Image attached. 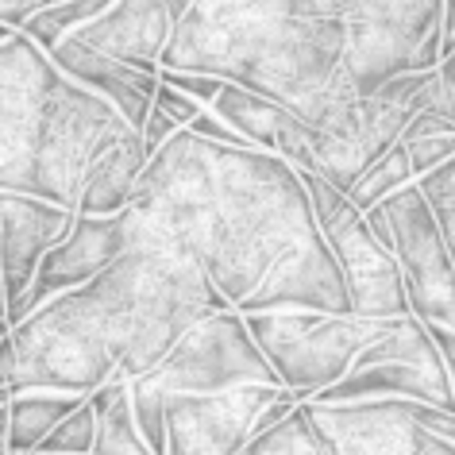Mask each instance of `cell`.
<instances>
[{
    "label": "cell",
    "mask_w": 455,
    "mask_h": 455,
    "mask_svg": "<svg viewBox=\"0 0 455 455\" xmlns=\"http://www.w3.org/2000/svg\"><path fill=\"white\" fill-rule=\"evenodd\" d=\"M120 224L128 247L186 255L243 316H351L344 275L321 235L309 186L278 155L178 132L147 158Z\"/></svg>",
    "instance_id": "cell-1"
},
{
    "label": "cell",
    "mask_w": 455,
    "mask_h": 455,
    "mask_svg": "<svg viewBox=\"0 0 455 455\" xmlns=\"http://www.w3.org/2000/svg\"><path fill=\"white\" fill-rule=\"evenodd\" d=\"M232 309L186 255L128 247L82 290L39 305L16 324L12 394L89 397L112 379L151 374L197 321Z\"/></svg>",
    "instance_id": "cell-2"
},
{
    "label": "cell",
    "mask_w": 455,
    "mask_h": 455,
    "mask_svg": "<svg viewBox=\"0 0 455 455\" xmlns=\"http://www.w3.org/2000/svg\"><path fill=\"white\" fill-rule=\"evenodd\" d=\"M344 54L339 0H193L163 51V70L251 89L316 128L355 100Z\"/></svg>",
    "instance_id": "cell-3"
},
{
    "label": "cell",
    "mask_w": 455,
    "mask_h": 455,
    "mask_svg": "<svg viewBox=\"0 0 455 455\" xmlns=\"http://www.w3.org/2000/svg\"><path fill=\"white\" fill-rule=\"evenodd\" d=\"M128 124L24 31L0 43V189L77 212L85 174Z\"/></svg>",
    "instance_id": "cell-4"
},
{
    "label": "cell",
    "mask_w": 455,
    "mask_h": 455,
    "mask_svg": "<svg viewBox=\"0 0 455 455\" xmlns=\"http://www.w3.org/2000/svg\"><path fill=\"white\" fill-rule=\"evenodd\" d=\"M263 359L275 367L278 382L298 397L313 402L355 367V359L374 339L390 332L394 321H363L332 313H255L243 316Z\"/></svg>",
    "instance_id": "cell-5"
},
{
    "label": "cell",
    "mask_w": 455,
    "mask_h": 455,
    "mask_svg": "<svg viewBox=\"0 0 455 455\" xmlns=\"http://www.w3.org/2000/svg\"><path fill=\"white\" fill-rule=\"evenodd\" d=\"M367 224L379 235V243L397 259L409 309L417 321L448 324L455 316V259L417 181L382 201L379 209H371Z\"/></svg>",
    "instance_id": "cell-6"
},
{
    "label": "cell",
    "mask_w": 455,
    "mask_h": 455,
    "mask_svg": "<svg viewBox=\"0 0 455 455\" xmlns=\"http://www.w3.org/2000/svg\"><path fill=\"white\" fill-rule=\"evenodd\" d=\"M371 397H402L455 413V386L448 374L436 339L428 324L417 316H402L390 324V332L363 351L344 379L316 394L313 402H371Z\"/></svg>",
    "instance_id": "cell-7"
},
{
    "label": "cell",
    "mask_w": 455,
    "mask_h": 455,
    "mask_svg": "<svg viewBox=\"0 0 455 455\" xmlns=\"http://www.w3.org/2000/svg\"><path fill=\"white\" fill-rule=\"evenodd\" d=\"M301 181L309 186L321 235L332 247L339 275H344L351 316H363V321H402V316H413L397 259L379 243L367 216L347 201V193L332 189L328 181L313 174H301Z\"/></svg>",
    "instance_id": "cell-8"
},
{
    "label": "cell",
    "mask_w": 455,
    "mask_h": 455,
    "mask_svg": "<svg viewBox=\"0 0 455 455\" xmlns=\"http://www.w3.org/2000/svg\"><path fill=\"white\" fill-rule=\"evenodd\" d=\"M443 59V0H394L386 12L347 24L344 77L374 97L397 74H432Z\"/></svg>",
    "instance_id": "cell-9"
},
{
    "label": "cell",
    "mask_w": 455,
    "mask_h": 455,
    "mask_svg": "<svg viewBox=\"0 0 455 455\" xmlns=\"http://www.w3.org/2000/svg\"><path fill=\"white\" fill-rule=\"evenodd\" d=\"M151 379L163 394H224L240 386H282L263 359L243 313L224 309L197 321L158 363Z\"/></svg>",
    "instance_id": "cell-10"
},
{
    "label": "cell",
    "mask_w": 455,
    "mask_h": 455,
    "mask_svg": "<svg viewBox=\"0 0 455 455\" xmlns=\"http://www.w3.org/2000/svg\"><path fill=\"white\" fill-rule=\"evenodd\" d=\"M309 413L332 455H425L440 436L432 432L440 409L402 402V397H371V402H309Z\"/></svg>",
    "instance_id": "cell-11"
},
{
    "label": "cell",
    "mask_w": 455,
    "mask_h": 455,
    "mask_svg": "<svg viewBox=\"0 0 455 455\" xmlns=\"http://www.w3.org/2000/svg\"><path fill=\"white\" fill-rule=\"evenodd\" d=\"M409 120H413L409 108L386 105L379 97L347 100L324 124L309 128L313 178L328 181L339 193H351V186L363 178V170L379 163L390 147H397Z\"/></svg>",
    "instance_id": "cell-12"
},
{
    "label": "cell",
    "mask_w": 455,
    "mask_h": 455,
    "mask_svg": "<svg viewBox=\"0 0 455 455\" xmlns=\"http://www.w3.org/2000/svg\"><path fill=\"white\" fill-rule=\"evenodd\" d=\"M286 386H240L224 394H166V455H243L259 413Z\"/></svg>",
    "instance_id": "cell-13"
},
{
    "label": "cell",
    "mask_w": 455,
    "mask_h": 455,
    "mask_svg": "<svg viewBox=\"0 0 455 455\" xmlns=\"http://www.w3.org/2000/svg\"><path fill=\"white\" fill-rule=\"evenodd\" d=\"M77 212L28 193L0 189V282L8 293V321H24V298L36 282L43 255L74 232Z\"/></svg>",
    "instance_id": "cell-14"
},
{
    "label": "cell",
    "mask_w": 455,
    "mask_h": 455,
    "mask_svg": "<svg viewBox=\"0 0 455 455\" xmlns=\"http://www.w3.org/2000/svg\"><path fill=\"white\" fill-rule=\"evenodd\" d=\"M189 8L193 0H116L105 16L77 28L74 36L132 70L158 77L163 51L170 47V36Z\"/></svg>",
    "instance_id": "cell-15"
},
{
    "label": "cell",
    "mask_w": 455,
    "mask_h": 455,
    "mask_svg": "<svg viewBox=\"0 0 455 455\" xmlns=\"http://www.w3.org/2000/svg\"><path fill=\"white\" fill-rule=\"evenodd\" d=\"M124 251H128V235H124L120 216H82L77 212L74 232L43 255L36 282H31V290L24 298V316H31L39 305L62 298V293L89 286V282L105 275Z\"/></svg>",
    "instance_id": "cell-16"
},
{
    "label": "cell",
    "mask_w": 455,
    "mask_h": 455,
    "mask_svg": "<svg viewBox=\"0 0 455 455\" xmlns=\"http://www.w3.org/2000/svg\"><path fill=\"white\" fill-rule=\"evenodd\" d=\"M47 54H51V62L70 77V82H77L93 97L105 100V105L116 108L120 120L128 124V128L140 132L147 124V112H151L158 77L140 74V70H132V66L108 59V54L85 47L77 36H66L59 47H51Z\"/></svg>",
    "instance_id": "cell-17"
},
{
    "label": "cell",
    "mask_w": 455,
    "mask_h": 455,
    "mask_svg": "<svg viewBox=\"0 0 455 455\" xmlns=\"http://www.w3.org/2000/svg\"><path fill=\"white\" fill-rule=\"evenodd\" d=\"M143 166H147V151H143L140 132L120 128L105 143V151L93 158V166H89L77 212L82 216H120L132 204V193L143 178Z\"/></svg>",
    "instance_id": "cell-18"
},
{
    "label": "cell",
    "mask_w": 455,
    "mask_h": 455,
    "mask_svg": "<svg viewBox=\"0 0 455 455\" xmlns=\"http://www.w3.org/2000/svg\"><path fill=\"white\" fill-rule=\"evenodd\" d=\"M77 394H54V390H28L16 394L8 405V451L12 455H36L39 443L62 425L66 417L82 405Z\"/></svg>",
    "instance_id": "cell-19"
},
{
    "label": "cell",
    "mask_w": 455,
    "mask_h": 455,
    "mask_svg": "<svg viewBox=\"0 0 455 455\" xmlns=\"http://www.w3.org/2000/svg\"><path fill=\"white\" fill-rule=\"evenodd\" d=\"M212 116H220L232 132H240L255 151H267L275 155L278 147V128L286 120V108L275 105V100L251 93V89H240V85H224L220 97L212 100Z\"/></svg>",
    "instance_id": "cell-20"
},
{
    "label": "cell",
    "mask_w": 455,
    "mask_h": 455,
    "mask_svg": "<svg viewBox=\"0 0 455 455\" xmlns=\"http://www.w3.org/2000/svg\"><path fill=\"white\" fill-rule=\"evenodd\" d=\"M89 405L97 413V440L93 455H155L147 448V440L135 428L132 402H128V382L112 379L100 386L97 394H89Z\"/></svg>",
    "instance_id": "cell-21"
},
{
    "label": "cell",
    "mask_w": 455,
    "mask_h": 455,
    "mask_svg": "<svg viewBox=\"0 0 455 455\" xmlns=\"http://www.w3.org/2000/svg\"><path fill=\"white\" fill-rule=\"evenodd\" d=\"M402 151L409 155L413 178L420 181L432 170H440L443 163L455 158V124L448 116H432V112H417L402 132Z\"/></svg>",
    "instance_id": "cell-22"
},
{
    "label": "cell",
    "mask_w": 455,
    "mask_h": 455,
    "mask_svg": "<svg viewBox=\"0 0 455 455\" xmlns=\"http://www.w3.org/2000/svg\"><path fill=\"white\" fill-rule=\"evenodd\" d=\"M243 455H332V443L316 428L309 402H301L286 420H278L270 432L247 443Z\"/></svg>",
    "instance_id": "cell-23"
},
{
    "label": "cell",
    "mask_w": 455,
    "mask_h": 455,
    "mask_svg": "<svg viewBox=\"0 0 455 455\" xmlns=\"http://www.w3.org/2000/svg\"><path fill=\"white\" fill-rule=\"evenodd\" d=\"M413 166H409V155L402 151V143L390 147L379 163H371L367 170H363V178L351 186L347 201L355 204V209L367 216L371 209H379L382 201H390L394 193H402L405 186H413Z\"/></svg>",
    "instance_id": "cell-24"
},
{
    "label": "cell",
    "mask_w": 455,
    "mask_h": 455,
    "mask_svg": "<svg viewBox=\"0 0 455 455\" xmlns=\"http://www.w3.org/2000/svg\"><path fill=\"white\" fill-rule=\"evenodd\" d=\"M128 402H132L135 428L147 440V448L155 455H166V394L151 379H135L128 382Z\"/></svg>",
    "instance_id": "cell-25"
},
{
    "label": "cell",
    "mask_w": 455,
    "mask_h": 455,
    "mask_svg": "<svg viewBox=\"0 0 455 455\" xmlns=\"http://www.w3.org/2000/svg\"><path fill=\"white\" fill-rule=\"evenodd\" d=\"M97 440V413L89 405V397L39 443V455H93Z\"/></svg>",
    "instance_id": "cell-26"
},
{
    "label": "cell",
    "mask_w": 455,
    "mask_h": 455,
    "mask_svg": "<svg viewBox=\"0 0 455 455\" xmlns=\"http://www.w3.org/2000/svg\"><path fill=\"white\" fill-rule=\"evenodd\" d=\"M417 186H420V193H425V201L432 204V212H436L443 235H448L451 259H455V158L443 163L440 170H432V174H425Z\"/></svg>",
    "instance_id": "cell-27"
},
{
    "label": "cell",
    "mask_w": 455,
    "mask_h": 455,
    "mask_svg": "<svg viewBox=\"0 0 455 455\" xmlns=\"http://www.w3.org/2000/svg\"><path fill=\"white\" fill-rule=\"evenodd\" d=\"M158 82L178 89V93H186L189 100H197L201 108H212V100L220 97V89L228 82L220 77H209V74H186V70H158Z\"/></svg>",
    "instance_id": "cell-28"
},
{
    "label": "cell",
    "mask_w": 455,
    "mask_h": 455,
    "mask_svg": "<svg viewBox=\"0 0 455 455\" xmlns=\"http://www.w3.org/2000/svg\"><path fill=\"white\" fill-rule=\"evenodd\" d=\"M151 105H155L158 112H166V116L174 120L181 132H189V128H193V120H197L201 112H209V108H201L197 100H189L186 93H178V89H170V85H163V82H158Z\"/></svg>",
    "instance_id": "cell-29"
},
{
    "label": "cell",
    "mask_w": 455,
    "mask_h": 455,
    "mask_svg": "<svg viewBox=\"0 0 455 455\" xmlns=\"http://www.w3.org/2000/svg\"><path fill=\"white\" fill-rule=\"evenodd\" d=\"M432 74H436V70H432ZM432 74H397V77H390V82H386V85H382L374 97L386 100V105L409 108V105H413V97H417L420 89L428 85V77H432Z\"/></svg>",
    "instance_id": "cell-30"
},
{
    "label": "cell",
    "mask_w": 455,
    "mask_h": 455,
    "mask_svg": "<svg viewBox=\"0 0 455 455\" xmlns=\"http://www.w3.org/2000/svg\"><path fill=\"white\" fill-rule=\"evenodd\" d=\"M181 128H178V124L174 120H170L166 116V112H158L155 105H151V112H147V124H143V128H140V140H143V151H147V158H151V155H158V151H163V147L170 143V140H174V135H178Z\"/></svg>",
    "instance_id": "cell-31"
},
{
    "label": "cell",
    "mask_w": 455,
    "mask_h": 455,
    "mask_svg": "<svg viewBox=\"0 0 455 455\" xmlns=\"http://www.w3.org/2000/svg\"><path fill=\"white\" fill-rule=\"evenodd\" d=\"M197 140H209V143H220V147H251L243 140L240 132H232L220 116H212V112H201L197 120H193V128H189Z\"/></svg>",
    "instance_id": "cell-32"
},
{
    "label": "cell",
    "mask_w": 455,
    "mask_h": 455,
    "mask_svg": "<svg viewBox=\"0 0 455 455\" xmlns=\"http://www.w3.org/2000/svg\"><path fill=\"white\" fill-rule=\"evenodd\" d=\"M43 8H51L47 0H0V24L8 31H24Z\"/></svg>",
    "instance_id": "cell-33"
},
{
    "label": "cell",
    "mask_w": 455,
    "mask_h": 455,
    "mask_svg": "<svg viewBox=\"0 0 455 455\" xmlns=\"http://www.w3.org/2000/svg\"><path fill=\"white\" fill-rule=\"evenodd\" d=\"M436 82H440V97H443V116L455 124V47L443 51V59L436 66Z\"/></svg>",
    "instance_id": "cell-34"
},
{
    "label": "cell",
    "mask_w": 455,
    "mask_h": 455,
    "mask_svg": "<svg viewBox=\"0 0 455 455\" xmlns=\"http://www.w3.org/2000/svg\"><path fill=\"white\" fill-rule=\"evenodd\" d=\"M394 0H339V12H344V20L351 24V20H371V16H379L386 12Z\"/></svg>",
    "instance_id": "cell-35"
},
{
    "label": "cell",
    "mask_w": 455,
    "mask_h": 455,
    "mask_svg": "<svg viewBox=\"0 0 455 455\" xmlns=\"http://www.w3.org/2000/svg\"><path fill=\"white\" fill-rule=\"evenodd\" d=\"M428 332H432V339H436L440 355H443V363H448L451 386H455V332H451V328H443V324H428Z\"/></svg>",
    "instance_id": "cell-36"
},
{
    "label": "cell",
    "mask_w": 455,
    "mask_h": 455,
    "mask_svg": "<svg viewBox=\"0 0 455 455\" xmlns=\"http://www.w3.org/2000/svg\"><path fill=\"white\" fill-rule=\"evenodd\" d=\"M16 379V339H4L0 344V390H12Z\"/></svg>",
    "instance_id": "cell-37"
},
{
    "label": "cell",
    "mask_w": 455,
    "mask_h": 455,
    "mask_svg": "<svg viewBox=\"0 0 455 455\" xmlns=\"http://www.w3.org/2000/svg\"><path fill=\"white\" fill-rule=\"evenodd\" d=\"M455 47V0H443V51Z\"/></svg>",
    "instance_id": "cell-38"
},
{
    "label": "cell",
    "mask_w": 455,
    "mask_h": 455,
    "mask_svg": "<svg viewBox=\"0 0 455 455\" xmlns=\"http://www.w3.org/2000/svg\"><path fill=\"white\" fill-rule=\"evenodd\" d=\"M425 455H455V443H448V440H436V443H432V448H428Z\"/></svg>",
    "instance_id": "cell-39"
},
{
    "label": "cell",
    "mask_w": 455,
    "mask_h": 455,
    "mask_svg": "<svg viewBox=\"0 0 455 455\" xmlns=\"http://www.w3.org/2000/svg\"><path fill=\"white\" fill-rule=\"evenodd\" d=\"M0 443H4V448H8V405L0 409Z\"/></svg>",
    "instance_id": "cell-40"
},
{
    "label": "cell",
    "mask_w": 455,
    "mask_h": 455,
    "mask_svg": "<svg viewBox=\"0 0 455 455\" xmlns=\"http://www.w3.org/2000/svg\"><path fill=\"white\" fill-rule=\"evenodd\" d=\"M12 332H16L12 321H8V316H0V344H4V339H12Z\"/></svg>",
    "instance_id": "cell-41"
},
{
    "label": "cell",
    "mask_w": 455,
    "mask_h": 455,
    "mask_svg": "<svg viewBox=\"0 0 455 455\" xmlns=\"http://www.w3.org/2000/svg\"><path fill=\"white\" fill-rule=\"evenodd\" d=\"M0 316H8V293H4V282H0Z\"/></svg>",
    "instance_id": "cell-42"
},
{
    "label": "cell",
    "mask_w": 455,
    "mask_h": 455,
    "mask_svg": "<svg viewBox=\"0 0 455 455\" xmlns=\"http://www.w3.org/2000/svg\"><path fill=\"white\" fill-rule=\"evenodd\" d=\"M12 397H16L12 390H0V409H4V405H12Z\"/></svg>",
    "instance_id": "cell-43"
},
{
    "label": "cell",
    "mask_w": 455,
    "mask_h": 455,
    "mask_svg": "<svg viewBox=\"0 0 455 455\" xmlns=\"http://www.w3.org/2000/svg\"><path fill=\"white\" fill-rule=\"evenodd\" d=\"M12 36H20V31H8L4 24H0V43H8V39H12Z\"/></svg>",
    "instance_id": "cell-44"
},
{
    "label": "cell",
    "mask_w": 455,
    "mask_h": 455,
    "mask_svg": "<svg viewBox=\"0 0 455 455\" xmlns=\"http://www.w3.org/2000/svg\"><path fill=\"white\" fill-rule=\"evenodd\" d=\"M443 328H451V332H455V316H451V321H448V324H443Z\"/></svg>",
    "instance_id": "cell-45"
},
{
    "label": "cell",
    "mask_w": 455,
    "mask_h": 455,
    "mask_svg": "<svg viewBox=\"0 0 455 455\" xmlns=\"http://www.w3.org/2000/svg\"><path fill=\"white\" fill-rule=\"evenodd\" d=\"M0 455H12V451H8V448H4V443H0Z\"/></svg>",
    "instance_id": "cell-46"
},
{
    "label": "cell",
    "mask_w": 455,
    "mask_h": 455,
    "mask_svg": "<svg viewBox=\"0 0 455 455\" xmlns=\"http://www.w3.org/2000/svg\"><path fill=\"white\" fill-rule=\"evenodd\" d=\"M47 4H54V0H47Z\"/></svg>",
    "instance_id": "cell-47"
},
{
    "label": "cell",
    "mask_w": 455,
    "mask_h": 455,
    "mask_svg": "<svg viewBox=\"0 0 455 455\" xmlns=\"http://www.w3.org/2000/svg\"><path fill=\"white\" fill-rule=\"evenodd\" d=\"M36 455H39V451H36Z\"/></svg>",
    "instance_id": "cell-48"
}]
</instances>
